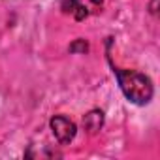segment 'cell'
<instances>
[{"label":"cell","instance_id":"cell-1","mask_svg":"<svg viewBox=\"0 0 160 160\" xmlns=\"http://www.w3.org/2000/svg\"><path fill=\"white\" fill-rule=\"evenodd\" d=\"M109 60V57H108ZM111 70L119 81V87L124 94V98L136 106H147L151 100H152V94H154V87H152V81L151 77L141 73V72H136V70H122V68H117L111 60Z\"/></svg>","mask_w":160,"mask_h":160},{"label":"cell","instance_id":"cell-2","mask_svg":"<svg viewBox=\"0 0 160 160\" xmlns=\"http://www.w3.org/2000/svg\"><path fill=\"white\" fill-rule=\"evenodd\" d=\"M51 132L60 145H70L77 134V124L66 115H53L49 121Z\"/></svg>","mask_w":160,"mask_h":160},{"label":"cell","instance_id":"cell-3","mask_svg":"<svg viewBox=\"0 0 160 160\" xmlns=\"http://www.w3.org/2000/svg\"><path fill=\"white\" fill-rule=\"evenodd\" d=\"M83 128L89 134H98L104 126V111L102 109H91L89 113L83 115Z\"/></svg>","mask_w":160,"mask_h":160},{"label":"cell","instance_id":"cell-4","mask_svg":"<svg viewBox=\"0 0 160 160\" xmlns=\"http://www.w3.org/2000/svg\"><path fill=\"white\" fill-rule=\"evenodd\" d=\"M68 49H70V53H87L89 51V42L83 40V38H79L75 42H72Z\"/></svg>","mask_w":160,"mask_h":160},{"label":"cell","instance_id":"cell-5","mask_svg":"<svg viewBox=\"0 0 160 160\" xmlns=\"http://www.w3.org/2000/svg\"><path fill=\"white\" fill-rule=\"evenodd\" d=\"M79 4H81L79 0H64V2L60 4V8H62L64 13H73V10H75Z\"/></svg>","mask_w":160,"mask_h":160},{"label":"cell","instance_id":"cell-6","mask_svg":"<svg viewBox=\"0 0 160 160\" xmlns=\"http://www.w3.org/2000/svg\"><path fill=\"white\" fill-rule=\"evenodd\" d=\"M72 15L75 17V21H83V19H85V17L89 15V10H87V8H85L83 4H79V6H77V8L73 10V13H72Z\"/></svg>","mask_w":160,"mask_h":160},{"label":"cell","instance_id":"cell-7","mask_svg":"<svg viewBox=\"0 0 160 160\" xmlns=\"http://www.w3.org/2000/svg\"><path fill=\"white\" fill-rule=\"evenodd\" d=\"M149 12L156 17V13H158V0H151V4H149Z\"/></svg>","mask_w":160,"mask_h":160}]
</instances>
